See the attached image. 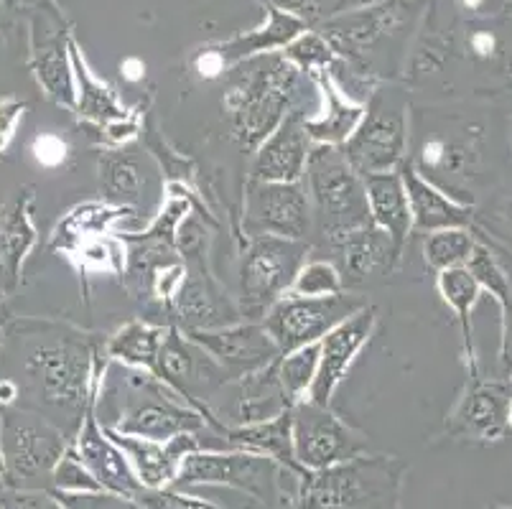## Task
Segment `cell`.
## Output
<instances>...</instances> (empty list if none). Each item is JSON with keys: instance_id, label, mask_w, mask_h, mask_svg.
Listing matches in <instances>:
<instances>
[{"instance_id": "cell-22", "label": "cell", "mask_w": 512, "mask_h": 509, "mask_svg": "<svg viewBox=\"0 0 512 509\" xmlns=\"http://www.w3.org/2000/svg\"><path fill=\"white\" fill-rule=\"evenodd\" d=\"M306 110H291L283 123L263 140L250 166V181H273V184H296L304 181L306 161L314 140L306 130Z\"/></svg>"}, {"instance_id": "cell-7", "label": "cell", "mask_w": 512, "mask_h": 509, "mask_svg": "<svg viewBox=\"0 0 512 509\" xmlns=\"http://www.w3.org/2000/svg\"><path fill=\"white\" fill-rule=\"evenodd\" d=\"M408 130V102L393 92H380L367 100L365 115L352 138L342 146L344 158L362 179L398 171L408 161L411 146Z\"/></svg>"}, {"instance_id": "cell-21", "label": "cell", "mask_w": 512, "mask_h": 509, "mask_svg": "<svg viewBox=\"0 0 512 509\" xmlns=\"http://www.w3.org/2000/svg\"><path fill=\"white\" fill-rule=\"evenodd\" d=\"M337 255V270L342 275L344 291H360V288L380 283L388 278L400 263V250L388 232H383L375 224H365L360 230L349 232L342 240L332 245Z\"/></svg>"}, {"instance_id": "cell-46", "label": "cell", "mask_w": 512, "mask_h": 509, "mask_svg": "<svg viewBox=\"0 0 512 509\" xmlns=\"http://www.w3.org/2000/svg\"><path fill=\"white\" fill-rule=\"evenodd\" d=\"M31 153L34 158L39 161V166L44 168H57L67 161L69 156V148H67V140L59 138L54 133H44L34 140V146H31Z\"/></svg>"}, {"instance_id": "cell-15", "label": "cell", "mask_w": 512, "mask_h": 509, "mask_svg": "<svg viewBox=\"0 0 512 509\" xmlns=\"http://www.w3.org/2000/svg\"><path fill=\"white\" fill-rule=\"evenodd\" d=\"M314 230V212L304 181H250L245 194V232L250 237L304 240Z\"/></svg>"}, {"instance_id": "cell-23", "label": "cell", "mask_w": 512, "mask_h": 509, "mask_svg": "<svg viewBox=\"0 0 512 509\" xmlns=\"http://www.w3.org/2000/svg\"><path fill=\"white\" fill-rule=\"evenodd\" d=\"M107 436L113 438L136 471L138 482L143 489H164L179 474V466L184 456L202 451V443L197 441V433H181L171 441H148L138 436H123L110 428H105Z\"/></svg>"}, {"instance_id": "cell-5", "label": "cell", "mask_w": 512, "mask_h": 509, "mask_svg": "<svg viewBox=\"0 0 512 509\" xmlns=\"http://www.w3.org/2000/svg\"><path fill=\"white\" fill-rule=\"evenodd\" d=\"M67 433L34 410H0V456L8 489H46L67 451Z\"/></svg>"}, {"instance_id": "cell-25", "label": "cell", "mask_w": 512, "mask_h": 509, "mask_svg": "<svg viewBox=\"0 0 512 509\" xmlns=\"http://www.w3.org/2000/svg\"><path fill=\"white\" fill-rule=\"evenodd\" d=\"M512 392L502 382L479 380L472 372L464 398L451 415L449 431L454 436L477 438V441H497L507 431V403Z\"/></svg>"}, {"instance_id": "cell-52", "label": "cell", "mask_w": 512, "mask_h": 509, "mask_svg": "<svg viewBox=\"0 0 512 509\" xmlns=\"http://www.w3.org/2000/svg\"><path fill=\"white\" fill-rule=\"evenodd\" d=\"M507 428L512 431V395H510V403H507Z\"/></svg>"}, {"instance_id": "cell-14", "label": "cell", "mask_w": 512, "mask_h": 509, "mask_svg": "<svg viewBox=\"0 0 512 509\" xmlns=\"http://www.w3.org/2000/svg\"><path fill=\"white\" fill-rule=\"evenodd\" d=\"M293 456L304 471L347 464L365 451V441L327 408L301 400L291 408Z\"/></svg>"}, {"instance_id": "cell-48", "label": "cell", "mask_w": 512, "mask_h": 509, "mask_svg": "<svg viewBox=\"0 0 512 509\" xmlns=\"http://www.w3.org/2000/svg\"><path fill=\"white\" fill-rule=\"evenodd\" d=\"M82 265L92 270H110V268H120L123 260L118 258V252L110 255V247H107L105 242L95 240V242H82Z\"/></svg>"}, {"instance_id": "cell-55", "label": "cell", "mask_w": 512, "mask_h": 509, "mask_svg": "<svg viewBox=\"0 0 512 509\" xmlns=\"http://www.w3.org/2000/svg\"><path fill=\"white\" fill-rule=\"evenodd\" d=\"M3 489H6V484H3V479H0V492H3Z\"/></svg>"}, {"instance_id": "cell-19", "label": "cell", "mask_w": 512, "mask_h": 509, "mask_svg": "<svg viewBox=\"0 0 512 509\" xmlns=\"http://www.w3.org/2000/svg\"><path fill=\"white\" fill-rule=\"evenodd\" d=\"M186 336L197 342L232 380L263 370L281 357L276 342L260 321H237L225 329L192 331Z\"/></svg>"}, {"instance_id": "cell-16", "label": "cell", "mask_w": 512, "mask_h": 509, "mask_svg": "<svg viewBox=\"0 0 512 509\" xmlns=\"http://www.w3.org/2000/svg\"><path fill=\"white\" fill-rule=\"evenodd\" d=\"M97 395H100V380L92 390V400L85 410L82 426L74 433L72 451L105 492L136 499L143 487L118 443L107 436L105 428H100V423H97Z\"/></svg>"}, {"instance_id": "cell-39", "label": "cell", "mask_w": 512, "mask_h": 509, "mask_svg": "<svg viewBox=\"0 0 512 509\" xmlns=\"http://www.w3.org/2000/svg\"><path fill=\"white\" fill-rule=\"evenodd\" d=\"M288 293L306 298L337 296V293H344L342 275H339L337 265L327 263V260H306Z\"/></svg>"}, {"instance_id": "cell-47", "label": "cell", "mask_w": 512, "mask_h": 509, "mask_svg": "<svg viewBox=\"0 0 512 509\" xmlns=\"http://www.w3.org/2000/svg\"><path fill=\"white\" fill-rule=\"evenodd\" d=\"M23 112H26V102L13 100V97L0 100V153L11 146L18 123L23 120Z\"/></svg>"}, {"instance_id": "cell-29", "label": "cell", "mask_w": 512, "mask_h": 509, "mask_svg": "<svg viewBox=\"0 0 512 509\" xmlns=\"http://www.w3.org/2000/svg\"><path fill=\"white\" fill-rule=\"evenodd\" d=\"M281 380H278V359L268 367L235 380V418L237 426H253L291 410Z\"/></svg>"}, {"instance_id": "cell-1", "label": "cell", "mask_w": 512, "mask_h": 509, "mask_svg": "<svg viewBox=\"0 0 512 509\" xmlns=\"http://www.w3.org/2000/svg\"><path fill=\"white\" fill-rule=\"evenodd\" d=\"M18 400L21 408L44 415L67 436L82 426L97 380L102 377L100 359L85 336L72 329H51L34 336L23 347Z\"/></svg>"}, {"instance_id": "cell-9", "label": "cell", "mask_w": 512, "mask_h": 509, "mask_svg": "<svg viewBox=\"0 0 512 509\" xmlns=\"http://www.w3.org/2000/svg\"><path fill=\"white\" fill-rule=\"evenodd\" d=\"M304 509H388L398 476L383 459H352L324 471H304Z\"/></svg>"}, {"instance_id": "cell-11", "label": "cell", "mask_w": 512, "mask_h": 509, "mask_svg": "<svg viewBox=\"0 0 512 509\" xmlns=\"http://www.w3.org/2000/svg\"><path fill=\"white\" fill-rule=\"evenodd\" d=\"M156 377L164 380L189 408L202 413L209 426L225 433V426L214 420L207 400L214 398V392H220L232 377L176 326H169L164 336V344L158 352Z\"/></svg>"}, {"instance_id": "cell-44", "label": "cell", "mask_w": 512, "mask_h": 509, "mask_svg": "<svg viewBox=\"0 0 512 509\" xmlns=\"http://www.w3.org/2000/svg\"><path fill=\"white\" fill-rule=\"evenodd\" d=\"M136 502L143 509H222L207 499L189 497V494L174 492V489H141Z\"/></svg>"}, {"instance_id": "cell-36", "label": "cell", "mask_w": 512, "mask_h": 509, "mask_svg": "<svg viewBox=\"0 0 512 509\" xmlns=\"http://www.w3.org/2000/svg\"><path fill=\"white\" fill-rule=\"evenodd\" d=\"M477 240L467 227H451V230H436L428 232L426 242H423V258L436 273L449 268H459L467 265L472 258Z\"/></svg>"}, {"instance_id": "cell-51", "label": "cell", "mask_w": 512, "mask_h": 509, "mask_svg": "<svg viewBox=\"0 0 512 509\" xmlns=\"http://www.w3.org/2000/svg\"><path fill=\"white\" fill-rule=\"evenodd\" d=\"M377 3H383V0H334V6H337V16L339 13L362 11V8L377 6Z\"/></svg>"}, {"instance_id": "cell-24", "label": "cell", "mask_w": 512, "mask_h": 509, "mask_svg": "<svg viewBox=\"0 0 512 509\" xmlns=\"http://www.w3.org/2000/svg\"><path fill=\"white\" fill-rule=\"evenodd\" d=\"M69 56H72L74 84H77V110L85 120L102 125L115 143H125L130 135H136L138 123L130 118V112L120 105L113 87H107L87 64L85 54L74 39H69Z\"/></svg>"}, {"instance_id": "cell-20", "label": "cell", "mask_w": 512, "mask_h": 509, "mask_svg": "<svg viewBox=\"0 0 512 509\" xmlns=\"http://www.w3.org/2000/svg\"><path fill=\"white\" fill-rule=\"evenodd\" d=\"M171 308L179 321L176 329L184 334L225 329V326L242 321L240 306H235L220 288V283L204 270V260L186 263V275L176 296L171 298Z\"/></svg>"}, {"instance_id": "cell-28", "label": "cell", "mask_w": 512, "mask_h": 509, "mask_svg": "<svg viewBox=\"0 0 512 509\" xmlns=\"http://www.w3.org/2000/svg\"><path fill=\"white\" fill-rule=\"evenodd\" d=\"M365 194L367 209H370V222L383 232H388L390 240L403 250L413 230V219L400 168L398 171H390V174L367 176Z\"/></svg>"}, {"instance_id": "cell-4", "label": "cell", "mask_w": 512, "mask_h": 509, "mask_svg": "<svg viewBox=\"0 0 512 509\" xmlns=\"http://www.w3.org/2000/svg\"><path fill=\"white\" fill-rule=\"evenodd\" d=\"M306 191L316 235L334 245L349 232L370 224L365 179L349 166L342 148L314 143L306 161Z\"/></svg>"}, {"instance_id": "cell-42", "label": "cell", "mask_w": 512, "mask_h": 509, "mask_svg": "<svg viewBox=\"0 0 512 509\" xmlns=\"http://www.w3.org/2000/svg\"><path fill=\"white\" fill-rule=\"evenodd\" d=\"M260 3L268 8H278V11L288 13L293 18H299L309 28L321 26L324 21L337 16L334 0H260Z\"/></svg>"}, {"instance_id": "cell-17", "label": "cell", "mask_w": 512, "mask_h": 509, "mask_svg": "<svg viewBox=\"0 0 512 509\" xmlns=\"http://www.w3.org/2000/svg\"><path fill=\"white\" fill-rule=\"evenodd\" d=\"M41 11V8H39ZM31 41V69L46 95L59 105L77 110V84H74L69 31H64L57 11H41L34 16Z\"/></svg>"}, {"instance_id": "cell-10", "label": "cell", "mask_w": 512, "mask_h": 509, "mask_svg": "<svg viewBox=\"0 0 512 509\" xmlns=\"http://www.w3.org/2000/svg\"><path fill=\"white\" fill-rule=\"evenodd\" d=\"M309 250L304 240L250 237L240 265V314L263 319L273 303L288 296Z\"/></svg>"}, {"instance_id": "cell-40", "label": "cell", "mask_w": 512, "mask_h": 509, "mask_svg": "<svg viewBox=\"0 0 512 509\" xmlns=\"http://www.w3.org/2000/svg\"><path fill=\"white\" fill-rule=\"evenodd\" d=\"M51 489H54V492H102L100 484L95 482V476H92L90 471L82 466V461L77 459L72 446L64 451L57 469L51 474Z\"/></svg>"}, {"instance_id": "cell-32", "label": "cell", "mask_w": 512, "mask_h": 509, "mask_svg": "<svg viewBox=\"0 0 512 509\" xmlns=\"http://www.w3.org/2000/svg\"><path fill=\"white\" fill-rule=\"evenodd\" d=\"M31 202V191H23L0 217V293H11L16 288L23 260L36 242Z\"/></svg>"}, {"instance_id": "cell-34", "label": "cell", "mask_w": 512, "mask_h": 509, "mask_svg": "<svg viewBox=\"0 0 512 509\" xmlns=\"http://www.w3.org/2000/svg\"><path fill=\"white\" fill-rule=\"evenodd\" d=\"M169 326H153L148 321H128L123 329L115 331L107 342V357L125 364L130 370H141L156 375L158 352L164 344Z\"/></svg>"}, {"instance_id": "cell-13", "label": "cell", "mask_w": 512, "mask_h": 509, "mask_svg": "<svg viewBox=\"0 0 512 509\" xmlns=\"http://www.w3.org/2000/svg\"><path fill=\"white\" fill-rule=\"evenodd\" d=\"M278 469L268 456L250 451H194L184 456L174 484H204V487H232L260 502H271L278 494Z\"/></svg>"}, {"instance_id": "cell-3", "label": "cell", "mask_w": 512, "mask_h": 509, "mask_svg": "<svg viewBox=\"0 0 512 509\" xmlns=\"http://www.w3.org/2000/svg\"><path fill=\"white\" fill-rule=\"evenodd\" d=\"M225 107L230 112L232 133L242 151H258L291 110H299L304 87L311 82L281 51L263 54L237 64Z\"/></svg>"}, {"instance_id": "cell-26", "label": "cell", "mask_w": 512, "mask_h": 509, "mask_svg": "<svg viewBox=\"0 0 512 509\" xmlns=\"http://www.w3.org/2000/svg\"><path fill=\"white\" fill-rule=\"evenodd\" d=\"M400 176L406 184L408 207H411L413 230L421 232H436V230H451V227H467L474 222V207L464 204L431 181L423 179L411 163L400 166Z\"/></svg>"}, {"instance_id": "cell-54", "label": "cell", "mask_w": 512, "mask_h": 509, "mask_svg": "<svg viewBox=\"0 0 512 509\" xmlns=\"http://www.w3.org/2000/svg\"><path fill=\"white\" fill-rule=\"evenodd\" d=\"M0 349H3V331H0Z\"/></svg>"}, {"instance_id": "cell-49", "label": "cell", "mask_w": 512, "mask_h": 509, "mask_svg": "<svg viewBox=\"0 0 512 509\" xmlns=\"http://www.w3.org/2000/svg\"><path fill=\"white\" fill-rule=\"evenodd\" d=\"M507 258L512 260L510 252H505ZM502 260V258H500ZM505 263V260H502ZM507 275H510V303H507V308L502 311V347H500V364L502 370L507 372V375H512V263L507 265Z\"/></svg>"}, {"instance_id": "cell-37", "label": "cell", "mask_w": 512, "mask_h": 509, "mask_svg": "<svg viewBox=\"0 0 512 509\" xmlns=\"http://www.w3.org/2000/svg\"><path fill=\"white\" fill-rule=\"evenodd\" d=\"M316 370H319V344H309V347L278 357V380L293 405L306 400L311 385H314Z\"/></svg>"}, {"instance_id": "cell-33", "label": "cell", "mask_w": 512, "mask_h": 509, "mask_svg": "<svg viewBox=\"0 0 512 509\" xmlns=\"http://www.w3.org/2000/svg\"><path fill=\"white\" fill-rule=\"evenodd\" d=\"M100 191L107 204L130 209L141 204L146 191V171L136 153L107 151L100 156Z\"/></svg>"}, {"instance_id": "cell-27", "label": "cell", "mask_w": 512, "mask_h": 509, "mask_svg": "<svg viewBox=\"0 0 512 509\" xmlns=\"http://www.w3.org/2000/svg\"><path fill=\"white\" fill-rule=\"evenodd\" d=\"M265 11H268V21H265L260 28L245 31V34H237L227 41H214V44H207L214 54L220 56V62L225 64L227 72H232L237 64L255 59V56L283 51L293 39H299L304 31H309V26H306L304 21L278 11V8L265 6Z\"/></svg>"}, {"instance_id": "cell-8", "label": "cell", "mask_w": 512, "mask_h": 509, "mask_svg": "<svg viewBox=\"0 0 512 509\" xmlns=\"http://www.w3.org/2000/svg\"><path fill=\"white\" fill-rule=\"evenodd\" d=\"M128 400L123 403L118 423L107 426L123 436L148 438V441H171L181 433H199L209 426L202 413L184 403V400L148 372H128Z\"/></svg>"}, {"instance_id": "cell-35", "label": "cell", "mask_w": 512, "mask_h": 509, "mask_svg": "<svg viewBox=\"0 0 512 509\" xmlns=\"http://www.w3.org/2000/svg\"><path fill=\"white\" fill-rule=\"evenodd\" d=\"M436 286H439V293L441 298H444L446 306L454 311L459 324H462L464 352H467L472 372H477V362H474V342H472V308L474 303H477V298L482 296V288L477 286V280L472 278L467 265L441 270Z\"/></svg>"}, {"instance_id": "cell-18", "label": "cell", "mask_w": 512, "mask_h": 509, "mask_svg": "<svg viewBox=\"0 0 512 509\" xmlns=\"http://www.w3.org/2000/svg\"><path fill=\"white\" fill-rule=\"evenodd\" d=\"M377 324V308L362 306L360 311L344 319L342 324L334 326L324 339L319 342V370H316L314 385H311L306 400L316 405L332 403V395L342 380L347 377V370L352 367L360 349L370 342L372 329Z\"/></svg>"}, {"instance_id": "cell-6", "label": "cell", "mask_w": 512, "mask_h": 509, "mask_svg": "<svg viewBox=\"0 0 512 509\" xmlns=\"http://www.w3.org/2000/svg\"><path fill=\"white\" fill-rule=\"evenodd\" d=\"M484 128L472 120H444L418 143L416 161H408L418 174L449 196L469 202L474 184L482 176Z\"/></svg>"}, {"instance_id": "cell-43", "label": "cell", "mask_w": 512, "mask_h": 509, "mask_svg": "<svg viewBox=\"0 0 512 509\" xmlns=\"http://www.w3.org/2000/svg\"><path fill=\"white\" fill-rule=\"evenodd\" d=\"M67 509H143L136 499L113 492H54Z\"/></svg>"}, {"instance_id": "cell-41", "label": "cell", "mask_w": 512, "mask_h": 509, "mask_svg": "<svg viewBox=\"0 0 512 509\" xmlns=\"http://www.w3.org/2000/svg\"><path fill=\"white\" fill-rule=\"evenodd\" d=\"M484 232H490L497 242H502L505 252L512 255V191L492 199L479 214H474Z\"/></svg>"}, {"instance_id": "cell-57", "label": "cell", "mask_w": 512, "mask_h": 509, "mask_svg": "<svg viewBox=\"0 0 512 509\" xmlns=\"http://www.w3.org/2000/svg\"><path fill=\"white\" fill-rule=\"evenodd\" d=\"M510 146H512V128H510Z\"/></svg>"}, {"instance_id": "cell-53", "label": "cell", "mask_w": 512, "mask_h": 509, "mask_svg": "<svg viewBox=\"0 0 512 509\" xmlns=\"http://www.w3.org/2000/svg\"><path fill=\"white\" fill-rule=\"evenodd\" d=\"M0 410H3V408H0ZM3 471H6V469H3V456H0V479H3Z\"/></svg>"}, {"instance_id": "cell-56", "label": "cell", "mask_w": 512, "mask_h": 509, "mask_svg": "<svg viewBox=\"0 0 512 509\" xmlns=\"http://www.w3.org/2000/svg\"><path fill=\"white\" fill-rule=\"evenodd\" d=\"M3 6H6V0H0V11H3Z\"/></svg>"}, {"instance_id": "cell-38", "label": "cell", "mask_w": 512, "mask_h": 509, "mask_svg": "<svg viewBox=\"0 0 512 509\" xmlns=\"http://www.w3.org/2000/svg\"><path fill=\"white\" fill-rule=\"evenodd\" d=\"M288 62L296 64L306 77H314L319 72H329V67L334 64L337 54L332 51V46L327 44V39L316 31V28H309L299 39H293L286 49L281 51Z\"/></svg>"}, {"instance_id": "cell-58", "label": "cell", "mask_w": 512, "mask_h": 509, "mask_svg": "<svg viewBox=\"0 0 512 509\" xmlns=\"http://www.w3.org/2000/svg\"><path fill=\"white\" fill-rule=\"evenodd\" d=\"M449 3H451V0H449Z\"/></svg>"}, {"instance_id": "cell-31", "label": "cell", "mask_w": 512, "mask_h": 509, "mask_svg": "<svg viewBox=\"0 0 512 509\" xmlns=\"http://www.w3.org/2000/svg\"><path fill=\"white\" fill-rule=\"evenodd\" d=\"M225 446L235 451H250V454L268 456L278 466H286L293 474H304L296 456H293V433H291V410L276 415L263 423L253 426H235L225 428Z\"/></svg>"}, {"instance_id": "cell-12", "label": "cell", "mask_w": 512, "mask_h": 509, "mask_svg": "<svg viewBox=\"0 0 512 509\" xmlns=\"http://www.w3.org/2000/svg\"><path fill=\"white\" fill-rule=\"evenodd\" d=\"M362 306L365 303L360 298H349L344 293L321 298L288 293L268 308V314L263 316L260 324L271 334L278 352L288 354L301 347H309V344H319L334 326L342 324Z\"/></svg>"}, {"instance_id": "cell-45", "label": "cell", "mask_w": 512, "mask_h": 509, "mask_svg": "<svg viewBox=\"0 0 512 509\" xmlns=\"http://www.w3.org/2000/svg\"><path fill=\"white\" fill-rule=\"evenodd\" d=\"M0 509H67L54 492L46 489H3Z\"/></svg>"}, {"instance_id": "cell-50", "label": "cell", "mask_w": 512, "mask_h": 509, "mask_svg": "<svg viewBox=\"0 0 512 509\" xmlns=\"http://www.w3.org/2000/svg\"><path fill=\"white\" fill-rule=\"evenodd\" d=\"M451 3L472 18H495L505 11L510 0H451Z\"/></svg>"}, {"instance_id": "cell-2", "label": "cell", "mask_w": 512, "mask_h": 509, "mask_svg": "<svg viewBox=\"0 0 512 509\" xmlns=\"http://www.w3.org/2000/svg\"><path fill=\"white\" fill-rule=\"evenodd\" d=\"M426 8L428 0H383L362 11L339 13L316 31L349 69L380 84L406 69Z\"/></svg>"}, {"instance_id": "cell-30", "label": "cell", "mask_w": 512, "mask_h": 509, "mask_svg": "<svg viewBox=\"0 0 512 509\" xmlns=\"http://www.w3.org/2000/svg\"><path fill=\"white\" fill-rule=\"evenodd\" d=\"M316 90L321 92L327 107H324V115L319 118H306V130H309V138L319 146H337L342 148L352 133L357 130V125L362 123V115H365V105L349 100L339 92L337 84L332 82L329 72H319L311 77Z\"/></svg>"}]
</instances>
